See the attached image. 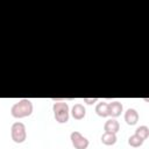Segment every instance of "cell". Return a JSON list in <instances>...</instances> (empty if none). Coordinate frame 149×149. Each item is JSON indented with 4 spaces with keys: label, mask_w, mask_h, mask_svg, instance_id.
Masks as SVG:
<instances>
[{
    "label": "cell",
    "mask_w": 149,
    "mask_h": 149,
    "mask_svg": "<svg viewBox=\"0 0 149 149\" xmlns=\"http://www.w3.org/2000/svg\"><path fill=\"white\" fill-rule=\"evenodd\" d=\"M123 119L126 121L127 125L129 126H134L139 122V119H140V115H139V112L135 109V108H128L125 114H123Z\"/></svg>",
    "instance_id": "obj_5"
},
{
    "label": "cell",
    "mask_w": 149,
    "mask_h": 149,
    "mask_svg": "<svg viewBox=\"0 0 149 149\" xmlns=\"http://www.w3.org/2000/svg\"><path fill=\"white\" fill-rule=\"evenodd\" d=\"M135 135H137L141 140H143V141H146L147 139H148V136H149V127L148 126H140V127H137L136 129H135V133H134Z\"/></svg>",
    "instance_id": "obj_11"
},
{
    "label": "cell",
    "mask_w": 149,
    "mask_h": 149,
    "mask_svg": "<svg viewBox=\"0 0 149 149\" xmlns=\"http://www.w3.org/2000/svg\"><path fill=\"white\" fill-rule=\"evenodd\" d=\"M70 114H71V116L74 120H83L85 118V115H86V109H85V107H84L83 104H79L78 102V104H74L71 107Z\"/></svg>",
    "instance_id": "obj_7"
},
{
    "label": "cell",
    "mask_w": 149,
    "mask_h": 149,
    "mask_svg": "<svg viewBox=\"0 0 149 149\" xmlns=\"http://www.w3.org/2000/svg\"><path fill=\"white\" fill-rule=\"evenodd\" d=\"M122 112H123V106H122V104L120 101L114 100V101L108 102V113H109V116H112L113 119H115V118L120 116Z\"/></svg>",
    "instance_id": "obj_6"
},
{
    "label": "cell",
    "mask_w": 149,
    "mask_h": 149,
    "mask_svg": "<svg viewBox=\"0 0 149 149\" xmlns=\"http://www.w3.org/2000/svg\"><path fill=\"white\" fill-rule=\"evenodd\" d=\"M34 111V106L31 100L29 99H20L19 101L14 102L10 107V114L15 119H23L30 116Z\"/></svg>",
    "instance_id": "obj_1"
},
{
    "label": "cell",
    "mask_w": 149,
    "mask_h": 149,
    "mask_svg": "<svg viewBox=\"0 0 149 149\" xmlns=\"http://www.w3.org/2000/svg\"><path fill=\"white\" fill-rule=\"evenodd\" d=\"M104 130L107 132V133H113V134H116L119 130H120V123L116 119H108L105 125H104Z\"/></svg>",
    "instance_id": "obj_8"
},
{
    "label": "cell",
    "mask_w": 149,
    "mask_h": 149,
    "mask_svg": "<svg viewBox=\"0 0 149 149\" xmlns=\"http://www.w3.org/2000/svg\"><path fill=\"white\" fill-rule=\"evenodd\" d=\"M101 142L105 144V146H113L118 141V137H116V134H113V133H107L105 132L102 135H101Z\"/></svg>",
    "instance_id": "obj_10"
},
{
    "label": "cell",
    "mask_w": 149,
    "mask_h": 149,
    "mask_svg": "<svg viewBox=\"0 0 149 149\" xmlns=\"http://www.w3.org/2000/svg\"><path fill=\"white\" fill-rule=\"evenodd\" d=\"M143 140H141L137 135H135V134H133V135H130L129 137H128V144L130 146V147H133V148H139V147H141L142 144H143Z\"/></svg>",
    "instance_id": "obj_12"
},
{
    "label": "cell",
    "mask_w": 149,
    "mask_h": 149,
    "mask_svg": "<svg viewBox=\"0 0 149 149\" xmlns=\"http://www.w3.org/2000/svg\"><path fill=\"white\" fill-rule=\"evenodd\" d=\"M54 105H52V112L55 120L58 123H66L70 118V107L68 102L65 101H58L54 99Z\"/></svg>",
    "instance_id": "obj_2"
},
{
    "label": "cell",
    "mask_w": 149,
    "mask_h": 149,
    "mask_svg": "<svg viewBox=\"0 0 149 149\" xmlns=\"http://www.w3.org/2000/svg\"><path fill=\"white\" fill-rule=\"evenodd\" d=\"M70 140H71V143L74 149H87V147L90 144V141L77 130H74L70 134Z\"/></svg>",
    "instance_id": "obj_4"
},
{
    "label": "cell",
    "mask_w": 149,
    "mask_h": 149,
    "mask_svg": "<svg viewBox=\"0 0 149 149\" xmlns=\"http://www.w3.org/2000/svg\"><path fill=\"white\" fill-rule=\"evenodd\" d=\"M95 113L100 118H107V116H109V113H108V102H106V101L98 102L95 105Z\"/></svg>",
    "instance_id": "obj_9"
},
{
    "label": "cell",
    "mask_w": 149,
    "mask_h": 149,
    "mask_svg": "<svg viewBox=\"0 0 149 149\" xmlns=\"http://www.w3.org/2000/svg\"><path fill=\"white\" fill-rule=\"evenodd\" d=\"M83 101L85 104H87V105H93V104H95L98 101V99L97 98H84Z\"/></svg>",
    "instance_id": "obj_13"
},
{
    "label": "cell",
    "mask_w": 149,
    "mask_h": 149,
    "mask_svg": "<svg viewBox=\"0 0 149 149\" xmlns=\"http://www.w3.org/2000/svg\"><path fill=\"white\" fill-rule=\"evenodd\" d=\"M10 137L15 143H23L27 139V129L23 122L16 121L10 127Z\"/></svg>",
    "instance_id": "obj_3"
}]
</instances>
